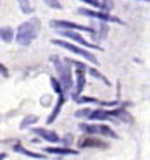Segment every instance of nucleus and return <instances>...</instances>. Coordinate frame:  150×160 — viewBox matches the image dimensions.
Returning a JSON list of instances; mask_svg holds the SVG:
<instances>
[{
    "label": "nucleus",
    "mask_w": 150,
    "mask_h": 160,
    "mask_svg": "<svg viewBox=\"0 0 150 160\" xmlns=\"http://www.w3.org/2000/svg\"><path fill=\"white\" fill-rule=\"evenodd\" d=\"M62 35L64 36H67V38H73L74 42H78V43H81V45H85V47H88V48H97V50H100L97 45H91L90 42H86V40L83 38V36H80L78 33H74V31H69V29H64L62 31Z\"/></svg>",
    "instance_id": "nucleus-4"
},
{
    "label": "nucleus",
    "mask_w": 150,
    "mask_h": 160,
    "mask_svg": "<svg viewBox=\"0 0 150 160\" xmlns=\"http://www.w3.org/2000/svg\"><path fill=\"white\" fill-rule=\"evenodd\" d=\"M88 145H91V146H102V148L105 146L102 141H97V139H88V141H83V143L80 141V146H88Z\"/></svg>",
    "instance_id": "nucleus-12"
},
{
    "label": "nucleus",
    "mask_w": 150,
    "mask_h": 160,
    "mask_svg": "<svg viewBox=\"0 0 150 160\" xmlns=\"http://www.w3.org/2000/svg\"><path fill=\"white\" fill-rule=\"evenodd\" d=\"M54 43L55 45H59V47H62V48H66V50H69V52H73V53H76V55H81V57H85L86 60H90V62H93V64H98V60L95 59V55H91L88 50H83V48H80V47H76V45H73V43H67V42H64V40H54Z\"/></svg>",
    "instance_id": "nucleus-2"
},
{
    "label": "nucleus",
    "mask_w": 150,
    "mask_h": 160,
    "mask_svg": "<svg viewBox=\"0 0 150 160\" xmlns=\"http://www.w3.org/2000/svg\"><path fill=\"white\" fill-rule=\"evenodd\" d=\"M81 129L90 132V134H95V132H97V126H81Z\"/></svg>",
    "instance_id": "nucleus-15"
},
{
    "label": "nucleus",
    "mask_w": 150,
    "mask_h": 160,
    "mask_svg": "<svg viewBox=\"0 0 150 160\" xmlns=\"http://www.w3.org/2000/svg\"><path fill=\"white\" fill-rule=\"evenodd\" d=\"M33 121H36V117H28V119H24V122L21 124V128H26V126L33 124Z\"/></svg>",
    "instance_id": "nucleus-17"
},
{
    "label": "nucleus",
    "mask_w": 150,
    "mask_h": 160,
    "mask_svg": "<svg viewBox=\"0 0 150 160\" xmlns=\"http://www.w3.org/2000/svg\"><path fill=\"white\" fill-rule=\"evenodd\" d=\"M78 93H80L81 90H83V86H85V66L81 64L80 66V69H78Z\"/></svg>",
    "instance_id": "nucleus-7"
},
{
    "label": "nucleus",
    "mask_w": 150,
    "mask_h": 160,
    "mask_svg": "<svg viewBox=\"0 0 150 160\" xmlns=\"http://www.w3.org/2000/svg\"><path fill=\"white\" fill-rule=\"evenodd\" d=\"M0 38L4 42H12V29L11 28H2L0 29Z\"/></svg>",
    "instance_id": "nucleus-11"
},
{
    "label": "nucleus",
    "mask_w": 150,
    "mask_h": 160,
    "mask_svg": "<svg viewBox=\"0 0 150 160\" xmlns=\"http://www.w3.org/2000/svg\"><path fill=\"white\" fill-rule=\"evenodd\" d=\"M62 103H64V97H62V95H59V102H57V105H55V110H54V112H52V115L49 117V122H52L54 119L57 117V114L60 112V107H62Z\"/></svg>",
    "instance_id": "nucleus-10"
},
{
    "label": "nucleus",
    "mask_w": 150,
    "mask_h": 160,
    "mask_svg": "<svg viewBox=\"0 0 150 160\" xmlns=\"http://www.w3.org/2000/svg\"><path fill=\"white\" fill-rule=\"evenodd\" d=\"M143 2H147V0H143Z\"/></svg>",
    "instance_id": "nucleus-21"
},
{
    "label": "nucleus",
    "mask_w": 150,
    "mask_h": 160,
    "mask_svg": "<svg viewBox=\"0 0 150 160\" xmlns=\"http://www.w3.org/2000/svg\"><path fill=\"white\" fill-rule=\"evenodd\" d=\"M45 2H47V4L50 5V7H55V9H60V7H62V5H60V2H59V0H45Z\"/></svg>",
    "instance_id": "nucleus-16"
},
{
    "label": "nucleus",
    "mask_w": 150,
    "mask_h": 160,
    "mask_svg": "<svg viewBox=\"0 0 150 160\" xmlns=\"http://www.w3.org/2000/svg\"><path fill=\"white\" fill-rule=\"evenodd\" d=\"M50 26H54V28H60V29H74V31H88V33H95L91 28H86V26H81V24H76V22H71V21H60V19H57V21H52L50 22Z\"/></svg>",
    "instance_id": "nucleus-3"
},
{
    "label": "nucleus",
    "mask_w": 150,
    "mask_h": 160,
    "mask_svg": "<svg viewBox=\"0 0 150 160\" xmlns=\"http://www.w3.org/2000/svg\"><path fill=\"white\" fill-rule=\"evenodd\" d=\"M91 119H109V114L107 112H102V110H97V112H91V114H88Z\"/></svg>",
    "instance_id": "nucleus-13"
},
{
    "label": "nucleus",
    "mask_w": 150,
    "mask_h": 160,
    "mask_svg": "<svg viewBox=\"0 0 150 160\" xmlns=\"http://www.w3.org/2000/svg\"><path fill=\"white\" fill-rule=\"evenodd\" d=\"M0 72L4 74V76H7V71H5V69H4V66H0Z\"/></svg>",
    "instance_id": "nucleus-20"
},
{
    "label": "nucleus",
    "mask_w": 150,
    "mask_h": 160,
    "mask_svg": "<svg viewBox=\"0 0 150 160\" xmlns=\"http://www.w3.org/2000/svg\"><path fill=\"white\" fill-rule=\"evenodd\" d=\"M38 28H40L38 19H31V21L21 24L19 26V31H18V43L19 45H29L36 38Z\"/></svg>",
    "instance_id": "nucleus-1"
},
{
    "label": "nucleus",
    "mask_w": 150,
    "mask_h": 160,
    "mask_svg": "<svg viewBox=\"0 0 150 160\" xmlns=\"http://www.w3.org/2000/svg\"><path fill=\"white\" fill-rule=\"evenodd\" d=\"M47 153H57V155H69V153H76V150H69V148H45Z\"/></svg>",
    "instance_id": "nucleus-8"
},
{
    "label": "nucleus",
    "mask_w": 150,
    "mask_h": 160,
    "mask_svg": "<svg viewBox=\"0 0 150 160\" xmlns=\"http://www.w3.org/2000/svg\"><path fill=\"white\" fill-rule=\"evenodd\" d=\"M97 132H102V134L111 136V138H117V134H116L111 128H107V126H97Z\"/></svg>",
    "instance_id": "nucleus-9"
},
{
    "label": "nucleus",
    "mask_w": 150,
    "mask_h": 160,
    "mask_svg": "<svg viewBox=\"0 0 150 160\" xmlns=\"http://www.w3.org/2000/svg\"><path fill=\"white\" fill-rule=\"evenodd\" d=\"M35 132H36V134H40L42 138H45L47 141H52V143L59 141V136H57L54 131H49V129H35Z\"/></svg>",
    "instance_id": "nucleus-6"
},
{
    "label": "nucleus",
    "mask_w": 150,
    "mask_h": 160,
    "mask_svg": "<svg viewBox=\"0 0 150 160\" xmlns=\"http://www.w3.org/2000/svg\"><path fill=\"white\" fill-rule=\"evenodd\" d=\"M81 2H86V4H90V5H93V7H98V0H81Z\"/></svg>",
    "instance_id": "nucleus-18"
},
{
    "label": "nucleus",
    "mask_w": 150,
    "mask_h": 160,
    "mask_svg": "<svg viewBox=\"0 0 150 160\" xmlns=\"http://www.w3.org/2000/svg\"><path fill=\"white\" fill-rule=\"evenodd\" d=\"M19 4H21V9L24 12H31L33 11V5L29 4V0H26V2H24V0H19Z\"/></svg>",
    "instance_id": "nucleus-14"
},
{
    "label": "nucleus",
    "mask_w": 150,
    "mask_h": 160,
    "mask_svg": "<svg viewBox=\"0 0 150 160\" xmlns=\"http://www.w3.org/2000/svg\"><path fill=\"white\" fill-rule=\"evenodd\" d=\"M88 114H90L88 110H78V112H76V115H78V117H81V115H88Z\"/></svg>",
    "instance_id": "nucleus-19"
},
{
    "label": "nucleus",
    "mask_w": 150,
    "mask_h": 160,
    "mask_svg": "<svg viewBox=\"0 0 150 160\" xmlns=\"http://www.w3.org/2000/svg\"><path fill=\"white\" fill-rule=\"evenodd\" d=\"M80 14H83V16H90V18L105 19V21H117L116 18H111V16H109V12H93V11H88V9H80Z\"/></svg>",
    "instance_id": "nucleus-5"
}]
</instances>
